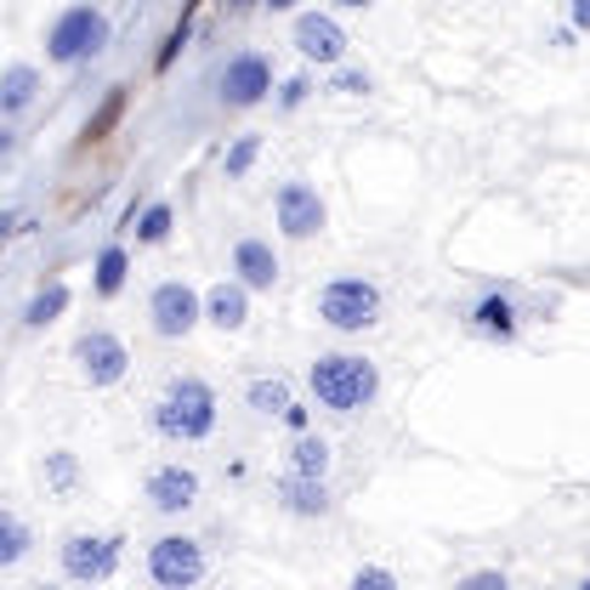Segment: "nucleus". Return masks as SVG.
<instances>
[{
    "mask_svg": "<svg viewBox=\"0 0 590 590\" xmlns=\"http://www.w3.org/2000/svg\"><path fill=\"white\" fill-rule=\"evenodd\" d=\"M307 386H313V398H318L324 409L358 415V409L375 404L381 370L370 364V358H358V352H330V358H318V364L307 370Z\"/></svg>",
    "mask_w": 590,
    "mask_h": 590,
    "instance_id": "1",
    "label": "nucleus"
},
{
    "mask_svg": "<svg viewBox=\"0 0 590 590\" xmlns=\"http://www.w3.org/2000/svg\"><path fill=\"white\" fill-rule=\"evenodd\" d=\"M154 432L171 438V443H200L216 432V392L200 381V375H177L166 381L154 404Z\"/></svg>",
    "mask_w": 590,
    "mask_h": 590,
    "instance_id": "2",
    "label": "nucleus"
},
{
    "mask_svg": "<svg viewBox=\"0 0 590 590\" xmlns=\"http://www.w3.org/2000/svg\"><path fill=\"white\" fill-rule=\"evenodd\" d=\"M109 12H97V7H69L57 23H52V35H46V57L57 63V69H75V63L97 57L109 46Z\"/></svg>",
    "mask_w": 590,
    "mask_h": 590,
    "instance_id": "3",
    "label": "nucleus"
},
{
    "mask_svg": "<svg viewBox=\"0 0 590 590\" xmlns=\"http://www.w3.org/2000/svg\"><path fill=\"white\" fill-rule=\"evenodd\" d=\"M318 318L341 336H358L381 318V290L370 279H330L318 290Z\"/></svg>",
    "mask_w": 590,
    "mask_h": 590,
    "instance_id": "4",
    "label": "nucleus"
},
{
    "mask_svg": "<svg viewBox=\"0 0 590 590\" xmlns=\"http://www.w3.org/2000/svg\"><path fill=\"white\" fill-rule=\"evenodd\" d=\"M200 318H205V302H200V290H188L182 279H166L148 295V324H154V336H166V341H182Z\"/></svg>",
    "mask_w": 590,
    "mask_h": 590,
    "instance_id": "5",
    "label": "nucleus"
},
{
    "mask_svg": "<svg viewBox=\"0 0 590 590\" xmlns=\"http://www.w3.org/2000/svg\"><path fill=\"white\" fill-rule=\"evenodd\" d=\"M148 574H154V585H166V590L200 585V579H205V551H200V540H188V534L154 540V551H148Z\"/></svg>",
    "mask_w": 590,
    "mask_h": 590,
    "instance_id": "6",
    "label": "nucleus"
},
{
    "mask_svg": "<svg viewBox=\"0 0 590 590\" xmlns=\"http://www.w3.org/2000/svg\"><path fill=\"white\" fill-rule=\"evenodd\" d=\"M120 568V534H69L63 540V574L80 585H103Z\"/></svg>",
    "mask_w": 590,
    "mask_h": 590,
    "instance_id": "7",
    "label": "nucleus"
},
{
    "mask_svg": "<svg viewBox=\"0 0 590 590\" xmlns=\"http://www.w3.org/2000/svg\"><path fill=\"white\" fill-rule=\"evenodd\" d=\"M273 216L284 227V239H313V234H324V200H318L313 182H284L273 193Z\"/></svg>",
    "mask_w": 590,
    "mask_h": 590,
    "instance_id": "8",
    "label": "nucleus"
},
{
    "mask_svg": "<svg viewBox=\"0 0 590 590\" xmlns=\"http://www.w3.org/2000/svg\"><path fill=\"white\" fill-rule=\"evenodd\" d=\"M75 364H80V375H86L91 386H114V381H125V370H131V352H125L120 336L91 330V336L75 341Z\"/></svg>",
    "mask_w": 590,
    "mask_h": 590,
    "instance_id": "9",
    "label": "nucleus"
},
{
    "mask_svg": "<svg viewBox=\"0 0 590 590\" xmlns=\"http://www.w3.org/2000/svg\"><path fill=\"white\" fill-rule=\"evenodd\" d=\"M268 91H273V69H268V57L239 52V57L222 69V103H227V109H256Z\"/></svg>",
    "mask_w": 590,
    "mask_h": 590,
    "instance_id": "10",
    "label": "nucleus"
},
{
    "mask_svg": "<svg viewBox=\"0 0 590 590\" xmlns=\"http://www.w3.org/2000/svg\"><path fill=\"white\" fill-rule=\"evenodd\" d=\"M295 52H302L307 63L336 69V63L347 57V29L330 12H307V18H295Z\"/></svg>",
    "mask_w": 590,
    "mask_h": 590,
    "instance_id": "11",
    "label": "nucleus"
},
{
    "mask_svg": "<svg viewBox=\"0 0 590 590\" xmlns=\"http://www.w3.org/2000/svg\"><path fill=\"white\" fill-rule=\"evenodd\" d=\"M193 500H200V472H193V466H159V472L148 477V506H154V511L177 517V511H188Z\"/></svg>",
    "mask_w": 590,
    "mask_h": 590,
    "instance_id": "12",
    "label": "nucleus"
},
{
    "mask_svg": "<svg viewBox=\"0 0 590 590\" xmlns=\"http://www.w3.org/2000/svg\"><path fill=\"white\" fill-rule=\"evenodd\" d=\"M35 97H41V69L35 63L0 69V120H18L23 109H35Z\"/></svg>",
    "mask_w": 590,
    "mask_h": 590,
    "instance_id": "13",
    "label": "nucleus"
},
{
    "mask_svg": "<svg viewBox=\"0 0 590 590\" xmlns=\"http://www.w3.org/2000/svg\"><path fill=\"white\" fill-rule=\"evenodd\" d=\"M234 273L250 284V290H273L279 284V256L268 239H239L234 245Z\"/></svg>",
    "mask_w": 590,
    "mask_h": 590,
    "instance_id": "14",
    "label": "nucleus"
},
{
    "mask_svg": "<svg viewBox=\"0 0 590 590\" xmlns=\"http://www.w3.org/2000/svg\"><path fill=\"white\" fill-rule=\"evenodd\" d=\"M250 284L239 279V284H211V295H205V318L216 324V330H245V318H250V295H245Z\"/></svg>",
    "mask_w": 590,
    "mask_h": 590,
    "instance_id": "15",
    "label": "nucleus"
},
{
    "mask_svg": "<svg viewBox=\"0 0 590 590\" xmlns=\"http://www.w3.org/2000/svg\"><path fill=\"white\" fill-rule=\"evenodd\" d=\"M279 495H284V506H290L295 517H324V511H330V495H324V477H302V472H290Z\"/></svg>",
    "mask_w": 590,
    "mask_h": 590,
    "instance_id": "16",
    "label": "nucleus"
},
{
    "mask_svg": "<svg viewBox=\"0 0 590 590\" xmlns=\"http://www.w3.org/2000/svg\"><path fill=\"white\" fill-rule=\"evenodd\" d=\"M29 545H35V534H29V522L18 511H0V568H18Z\"/></svg>",
    "mask_w": 590,
    "mask_h": 590,
    "instance_id": "17",
    "label": "nucleus"
},
{
    "mask_svg": "<svg viewBox=\"0 0 590 590\" xmlns=\"http://www.w3.org/2000/svg\"><path fill=\"white\" fill-rule=\"evenodd\" d=\"M63 307H69V284H46L35 302H29V313H23V324L29 330H46L52 318H63Z\"/></svg>",
    "mask_w": 590,
    "mask_h": 590,
    "instance_id": "18",
    "label": "nucleus"
},
{
    "mask_svg": "<svg viewBox=\"0 0 590 590\" xmlns=\"http://www.w3.org/2000/svg\"><path fill=\"white\" fill-rule=\"evenodd\" d=\"M290 472L324 477V472H330V443H324V438H295V449H290Z\"/></svg>",
    "mask_w": 590,
    "mask_h": 590,
    "instance_id": "19",
    "label": "nucleus"
},
{
    "mask_svg": "<svg viewBox=\"0 0 590 590\" xmlns=\"http://www.w3.org/2000/svg\"><path fill=\"white\" fill-rule=\"evenodd\" d=\"M477 330H483V336H500V341L517 336V318H511V302H506V295H488V302L477 307Z\"/></svg>",
    "mask_w": 590,
    "mask_h": 590,
    "instance_id": "20",
    "label": "nucleus"
},
{
    "mask_svg": "<svg viewBox=\"0 0 590 590\" xmlns=\"http://www.w3.org/2000/svg\"><path fill=\"white\" fill-rule=\"evenodd\" d=\"M250 409L256 415H284L290 409V386L284 381H250Z\"/></svg>",
    "mask_w": 590,
    "mask_h": 590,
    "instance_id": "21",
    "label": "nucleus"
},
{
    "mask_svg": "<svg viewBox=\"0 0 590 590\" xmlns=\"http://www.w3.org/2000/svg\"><path fill=\"white\" fill-rule=\"evenodd\" d=\"M120 284H125V250L109 245L97 256V295H120Z\"/></svg>",
    "mask_w": 590,
    "mask_h": 590,
    "instance_id": "22",
    "label": "nucleus"
},
{
    "mask_svg": "<svg viewBox=\"0 0 590 590\" xmlns=\"http://www.w3.org/2000/svg\"><path fill=\"white\" fill-rule=\"evenodd\" d=\"M166 239H171V205L159 200V205H148L143 222H137V245H166Z\"/></svg>",
    "mask_w": 590,
    "mask_h": 590,
    "instance_id": "23",
    "label": "nucleus"
},
{
    "mask_svg": "<svg viewBox=\"0 0 590 590\" xmlns=\"http://www.w3.org/2000/svg\"><path fill=\"white\" fill-rule=\"evenodd\" d=\"M75 477H80V466H75V454H46V483L57 488V495H69V488H75Z\"/></svg>",
    "mask_w": 590,
    "mask_h": 590,
    "instance_id": "24",
    "label": "nucleus"
},
{
    "mask_svg": "<svg viewBox=\"0 0 590 590\" xmlns=\"http://www.w3.org/2000/svg\"><path fill=\"white\" fill-rule=\"evenodd\" d=\"M256 154H261V137H239L234 148H227V159H222L227 177H245V171L256 166Z\"/></svg>",
    "mask_w": 590,
    "mask_h": 590,
    "instance_id": "25",
    "label": "nucleus"
},
{
    "mask_svg": "<svg viewBox=\"0 0 590 590\" xmlns=\"http://www.w3.org/2000/svg\"><path fill=\"white\" fill-rule=\"evenodd\" d=\"M358 590H392V585H398V579H392L386 568H358V579H352Z\"/></svg>",
    "mask_w": 590,
    "mask_h": 590,
    "instance_id": "26",
    "label": "nucleus"
},
{
    "mask_svg": "<svg viewBox=\"0 0 590 590\" xmlns=\"http://www.w3.org/2000/svg\"><path fill=\"white\" fill-rule=\"evenodd\" d=\"M336 91H347V97H358V91H370V75H358V69H347V75H336Z\"/></svg>",
    "mask_w": 590,
    "mask_h": 590,
    "instance_id": "27",
    "label": "nucleus"
},
{
    "mask_svg": "<svg viewBox=\"0 0 590 590\" xmlns=\"http://www.w3.org/2000/svg\"><path fill=\"white\" fill-rule=\"evenodd\" d=\"M466 590H506V574H472Z\"/></svg>",
    "mask_w": 590,
    "mask_h": 590,
    "instance_id": "28",
    "label": "nucleus"
},
{
    "mask_svg": "<svg viewBox=\"0 0 590 590\" xmlns=\"http://www.w3.org/2000/svg\"><path fill=\"white\" fill-rule=\"evenodd\" d=\"M568 18H574V29L590 35V0H568Z\"/></svg>",
    "mask_w": 590,
    "mask_h": 590,
    "instance_id": "29",
    "label": "nucleus"
},
{
    "mask_svg": "<svg viewBox=\"0 0 590 590\" xmlns=\"http://www.w3.org/2000/svg\"><path fill=\"white\" fill-rule=\"evenodd\" d=\"M302 97H307V80H290V86H284V109H295Z\"/></svg>",
    "mask_w": 590,
    "mask_h": 590,
    "instance_id": "30",
    "label": "nucleus"
},
{
    "mask_svg": "<svg viewBox=\"0 0 590 590\" xmlns=\"http://www.w3.org/2000/svg\"><path fill=\"white\" fill-rule=\"evenodd\" d=\"M7 154H12V131H7V125H0V159H7Z\"/></svg>",
    "mask_w": 590,
    "mask_h": 590,
    "instance_id": "31",
    "label": "nucleus"
},
{
    "mask_svg": "<svg viewBox=\"0 0 590 590\" xmlns=\"http://www.w3.org/2000/svg\"><path fill=\"white\" fill-rule=\"evenodd\" d=\"M336 7H352V12H364V7H370V0H336Z\"/></svg>",
    "mask_w": 590,
    "mask_h": 590,
    "instance_id": "32",
    "label": "nucleus"
},
{
    "mask_svg": "<svg viewBox=\"0 0 590 590\" xmlns=\"http://www.w3.org/2000/svg\"><path fill=\"white\" fill-rule=\"evenodd\" d=\"M268 7H273V12H290V7H295V0H268Z\"/></svg>",
    "mask_w": 590,
    "mask_h": 590,
    "instance_id": "33",
    "label": "nucleus"
}]
</instances>
